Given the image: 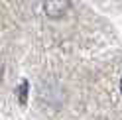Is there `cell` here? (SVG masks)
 Returning <instances> with one entry per match:
<instances>
[{
  "label": "cell",
  "instance_id": "6da1fadb",
  "mask_svg": "<svg viewBox=\"0 0 122 120\" xmlns=\"http://www.w3.org/2000/svg\"><path fill=\"white\" fill-rule=\"evenodd\" d=\"M69 6L71 4L67 0H51V2H43V12L49 18H61L63 14H67Z\"/></svg>",
  "mask_w": 122,
  "mask_h": 120
},
{
  "label": "cell",
  "instance_id": "7a4b0ae2",
  "mask_svg": "<svg viewBox=\"0 0 122 120\" xmlns=\"http://www.w3.org/2000/svg\"><path fill=\"white\" fill-rule=\"evenodd\" d=\"M16 93H18V100L22 104H26V100H28V81H22V85L16 89Z\"/></svg>",
  "mask_w": 122,
  "mask_h": 120
},
{
  "label": "cell",
  "instance_id": "3957f363",
  "mask_svg": "<svg viewBox=\"0 0 122 120\" xmlns=\"http://www.w3.org/2000/svg\"><path fill=\"white\" fill-rule=\"evenodd\" d=\"M120 93H122V79H120Z\"/></svg>",
  "mask_w": 122,
  "mask_h": 120
},
{
  "label": "cell",
  "instance_id": "277c9868",
  "mask_svg": "<svg viewBox=\"0 0 122 120\" xmlns=\"http://www.w3.org/2000/svg\"><path fill=\"white\" fill-rule=\"evenodd\" d=\"M0 81H2V71H0Z\"/></svg>",
  "mask_w": 122,
  "mask_h": 120
}]
</instances>
